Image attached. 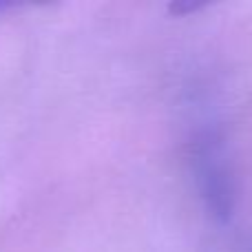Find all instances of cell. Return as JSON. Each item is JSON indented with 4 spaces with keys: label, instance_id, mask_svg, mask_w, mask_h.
Returning a JSON list of instances; mask_svg holds the SVG:
<instances>
[{
    "label": "cell",
    "instance_id": "obj_1",
    "mask_svg": "<svg viewBox=\"0 0 252 252\" xmlns=\"http://www.w3.org/2000/svg\"><path fill=\"white\" fill-rule=\"evenodd\" d=\"M0 9H2V4H0Z\"/></svg>",
    "mask_w": 252,
    "mask_h": 252
}]
</instances>
